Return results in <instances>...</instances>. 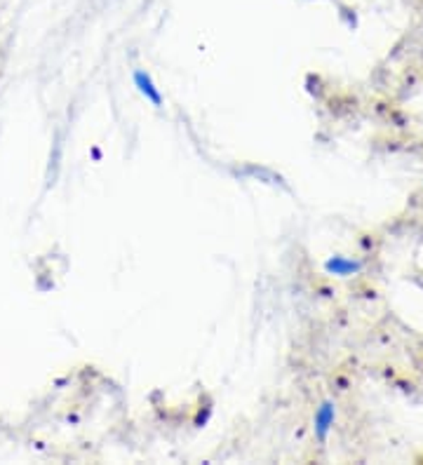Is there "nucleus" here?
<instances>
[{
    "label": "nucleus",
    "mask_w": 423,
    "mask_h": 465,
    "mask_svg": "<svg viewBox=\"0 0 423 465\" xmlns=\"http://www.w3.org/2000/svg\"><path fill=\"white\" fill-rule=\"evenodd\" d=\"M132 78H134V87L140 90L141 97H146V101H151L156 108H163V94H160V90L151 80V76H148L146 71H134Z\"/></svg>",
    "instance_id": "obj_1"
},
{
    "label": "nucleus",
    "mask_w": 423,
    "mask_h": 465,
    "mask_svg": "<svg viewBox=\"0 0 423 465\" xmlns=\"http://www.w3.org/2000/svg\"><path fill=\"white\" fill-rule=\"evenodd\" d=\"M331 419H334V413H331L330 405H324L315 416V430H317V435H320V437H324V433L330 430Z\"/></svg>",
    "instance_id": "obj_2"
}]
</instances>
